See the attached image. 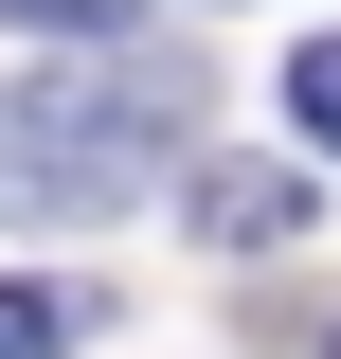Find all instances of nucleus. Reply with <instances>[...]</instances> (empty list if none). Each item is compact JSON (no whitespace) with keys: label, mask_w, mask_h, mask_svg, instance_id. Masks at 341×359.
Listing matches in <instances>:
<instances>
[{"label":"nucleus","mask_w":341,"mask_h":359,"mask_svg":"<svg viewBox=\"0 0 341 359\" xmlns=\"http://www.w3.org/2000/svg\"><path fill=\"white\" fill-rule=\"evenodd\" d=\"M180 216H198L215 252H288V233H305V180H288V162H198Z\"/></svg>","instance_id":"nucleus-2"},{"label":"nucleus","mask_w":341,"mask_h":359,"mask_svg":"<svg viewBox=\"0 0 341 359\" xmlns=\"http://www.w3.org/2000/svg\"><path fill=\"white\" fill-rule=\"evenodd\" d=\"M323 359H341V341H323Z\"/></svg>","instance_id":"nucleus-6"},{"label":"nucleus","mask_w":341,"mask_h":359,"mask_svg":"<svg viewBox=\"0 0 341 359\" xmlns=\"http://www.w3.org/2000/svg\"><path fill=\"white\" fill-rule=\"evenodd\" d=\"M144 0H0V36H126Z\"/></svg>","instance_id":"nucleus-5"},{"label":"nucleus","mask_w":341,"mask_h":359,"mask_svg":"<svg viewBox=\"0 0 341 359\" xmlns=\"http://www.w3.org/2000/svg\"><path fill=\"white\" fill-rule=\"evenodd\" d=\"M90 287H36V269H0V359H72Z\"/></svg>","instance_id":"nucleus-3"},{"label":"nucleus","mask_w":341,"mask_h":359,"mask_svg":"<svg viewBox=\"0 0 341 359\" xmlns=\"http://www.w3.org/2000/svg\"><path fill=\"white\" fill-rule=\"evenodd\" d=\"M198 126V72H36L0 108V216H108Z\"/></svg>","instance_id":"nucleus-1"},{"label":"nucleus","mask_w":341,"mask_h":359,"mask_svg":"<svg viewBox=\"0 0 341 359\" xmlns=\"http://www.w3.org/2000/svg\"><path fill=\"white\" fill-rule=\"evenodd\" d=\"M288 126L341 162V36H305V54H288Z\"/></svg>","instance_id":"nucleus-4"}]
</instances>
